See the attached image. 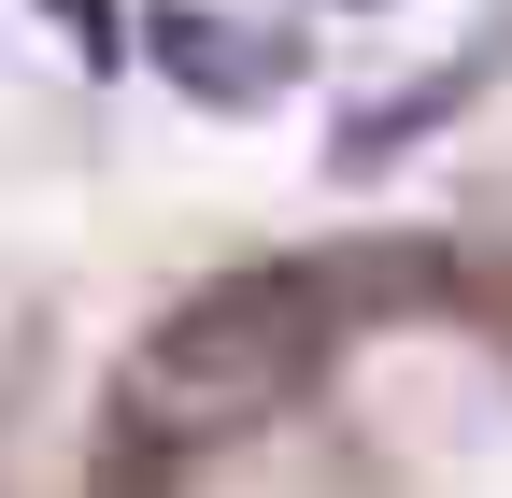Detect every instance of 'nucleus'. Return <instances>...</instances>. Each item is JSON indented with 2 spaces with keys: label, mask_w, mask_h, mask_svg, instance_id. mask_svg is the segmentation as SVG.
<instances>
[{
  "label": "nucleus",
  "mask_w": 512,
  "mask_h": 498,
  "mask_svg": "<svg viewBox=\"0 0 512 498\" xmlns=\"http://www.w3.org/2000/svg\"><path fill=\"white\" fill-rule=\"evenodd\" d=\"M285 370H299V314L271 285H214L185 314H157V342H128L114 413L143 442H228V427H256L285 399Z\"/></svg>",
  "instance_id": "obj_1"
},
{
  "label": "nucleus",
  "mask_w": 512,
  "mask_h": 498,
  "mask_svg": "<svg viewBox=\"0 0 512 498\" xmlns=\"http://www.w3.org/2000/svg\"><path fill=\"white\" fill-rule=\"evenodd\" d=\"M143 43H157V72L200 100V114H256V100L285 86V43H271V29H242V15H214V0H157Z\"/></svg>",
  "instance_id": "obj_2"
}]
</instances>
